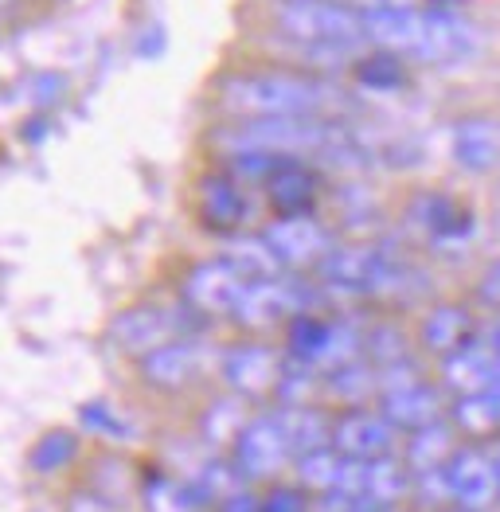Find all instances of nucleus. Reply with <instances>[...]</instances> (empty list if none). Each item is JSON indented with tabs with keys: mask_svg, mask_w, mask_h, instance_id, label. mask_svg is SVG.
I'll return each instance as SVG.
<instances>
[{
	"mask_svg": "<svg viewBox=\"0 0 500 512\" xmlns=\"http://www.w3.org/2000/svg\"><path fill=\"white\" fill-rule=\"evenodd\" d=\"M219 106L239 118H325L340 106H348V94L321 75L305 71H247L231 75L219 86Z\"/></svg>",
	"mask_w": 500,
	"mask_h": 512,
	"instance_id": "nucleus-1",
	"label": "nucleus"
},
{
	"mask_svg": "<svg viewBox=\"0 0 500 512\" xmlns=\"http://www.w3.org/2000/svg\"><path fill=\"white\" fill-rule=\"evenodd\" d=\"M364 32L383 51L418 63H461L481 43L458 8H379L364 12Z\"/></svg>",
	"mask_w": 500,
	"mask_h": 512,
	"instance_id": "nucleus-2",
	"label": "nucleus"
},
{
	"mask_svg": "<svg viewBox=\"0 0 500 512\" xmlns=\"http://www.w3.org/2000/svg\"><path fill=\"white\" fill-rule=\"evenodd\" d=\"M274 24L317 67L348 63L368 40L364 12L344 0H274Z\"/></svg>",
	"mask_w": 500,
	"mask_h": 512,
	"instance_id": "nucleus-3",
	"label": "nucleus"
},
{
	"mask_svg": "<svg viewBox=\"0 0 500 512\" xmlns=\"http://www.w3.org/2000/svg\"><path fill=\"white\" fill-rule=\"evenodd\" d=\"M348 133L329 118H258L239 122L223 133V149L235 153H266V157H329L336 145H344Z\"/></svg>",
	"mask_w": 500,
	"mask_h": 512,
	"instance_id": "nucleus-4",
	"label": "nucleus"
},
{
	"mask_svg": "<svg viewBox=\"0 0 500 512\" xmlns=\"http://www.w3.org/2000/svg\"><path fill=\"white\" fill-rule=\"evenodd\" d=\"M309 305H313V290L301 278H290V274L258 278L247 286V294L235 309V321L247 329H270L278 321H293L309 313Z\"/></svg>",
	"mask_w": 500,
	"mask_h": 512,
	"instance_id": "nucleus-5",
	"label": "nucleus"
},
{
	"mask_svg": "<svg viewBox=\"0 0 500 512\" xmlns=\"http://www.w3.org/2000/svg\"><path fill=\"white\" fill-rule=\"evenodd\" d=\"M262 239L270 243V251L286 270H301V266H321L329 251H333V235L313 219V215H282L274 219Z\"/></svg>",
	"mask_w": 500,
	"mask_h": 512,
	"instance_id": "nucleus-6",
	"label": "nucleus"
},
{
	"mask_svg": "<svg viewBox=\"0 0 500 512\" xmlns=\"http://www.w3.org/2000/svg\"><path fill=\"white\" fill-rule=\"evenodd\" d=\"M247 278L227 262V258H208V262H200L192 274H188V282H184V301L196 309V313H204V317H219V313H231L235 317V309H239V301L247 294Z\"/></svg>",
	"mask_w": 500,
	"mask_h": 512,
	"instance_id": "nucleus-7",
	"label": "nucleus"
},
{
	"mask_svg": "<svg viewBox=\"0 0 500 512\" xmlns=\"http://www.w3.org/2000/svg\"><path fill=\"white\" fill-rule=\"evenodd\" d=\"M282 372H286V360L266 344H235L223 356V380L239 399H262L278 391Z\"/></svg>",
	"mask_w": 500,
	"mask_h": 512,
	"instance_id": "nucleus-8",
	"label": "nucleus"
},
{
	"mask_svg": "<svg viewBox=\"0 0 500 512\" xmlns=\"http://www.w3.org/2000/svg\"><path fill=\"white\" fill-rule=\"evenodd\" d=\"M293 458L290 442L282 434L278 415L274 419H250L247 430L239 434L235 442V466L243 470V477L250 481H266V477H278L286 470V462Z\"/></svg>",
	"mask_w": 500,
	"mask_h": 512,
	"instance_id": "nucleus-9",
	"label": "nucleus"
},
{
	"mask_svg": "<svg viewBox=\"0 0 500 512\" xmlns=\"http://www.w3.org/2000/svg\"><path fill=\"white\" fill-rule=\"evenodd\" d=\"M446 481H450V497L458 509L485 512L500 501V473L497 462L481 450H458L446 462Z\"/></svg>",
	"mask_w": 500,
	"mask_h": 512,
	"instance_id": "nucleus-10",
	"label": "nucleus"
},
{
	"mask_svg": "<svg viewBox=\"0 0 500 512\" xmlns=\"http://www.w3.org/2000/svg\"><path fill=\"white\" fill-rule=\"evenodd\" d=\"M180 317L172 309H161V305H137V309H125L122 317L114 321L110 337L118 348L133 352V356H149L153 348L176 341L180 337Z\"/></svg>",
	"mask_w": 500,
	"mask_h": 512,
	"instance_id": "nucleus-11",
	"label": "nucleus"
},
{
	"mask_svg": "<svg viewBox=\"0 0 500 512\" xmlns=\"http://www.w3.org/2000/svg\"><path fill=\"white\" fill-rule=\"evenodd\" d=\"M391 446H395V427L383 415L352 411L340 423H333V450H340V458L375 462V458H387Z\"/></svg>",
	"mask_w": 500,
	"mask_h": 512,
	"instance_id": "nucleus-12",
	"label": "nucleus"
},
{
	"mask_svg": "<svg viewBox=\"0 0 500 512\" xmlns=\"http://www.w3.org/2000/svg\"><path fill=\"white\" fill-rule=\"evenodd\" d=\"M497 348L489 337H469L465 344H458L450 356H442V384L450 387L454 395H473L485 391L489 376L497 372Z\"/></svg>",
	"mask_w": 500,
	"mask_h": 512,
	"instance_id": "nucleus-13",
	"label": "nucleus"
},
{
	"mask_svg": "<svg viewBox=\"0 0 500 512\" xmlns=\"http://www.w3.org/2000/svg\"><path fill=\"white\" fill-rule=\"evenodd\" d=\"M379 415L395 430L430 427V423L442 419V395H438V387L426 384V380L391 387V391H383V399H379Z\"/></svg>",
	"mask_w": 500,
	"mask_h": 512,
	"instance_id": "nucleus-14",
	"label": "nucleus"
},
{
	"mask_svg": "<svg viewBox=\"0 0 500 512\" xmlns=\"http://www.w3.org/2000/svg\"><path fill=\"white\" fill-rule=\"evenodd\" d=\"M200 368H204V348L196 341H184V337L141 356V376L161 391H176V387L192 384L200 376Z\"/></svg>",
	"mask_w": 500,
	"mask_h": 512,
	"instance_id": "nucleus-15",
	"label": "nucleus"
},
{
	"mask_svg": "<svg viewBox=\"0 0 500 512\" xmlns=\"http://www.w3.org/2000/svg\"><path fill=\"white\" fill-rule=\"evenodd\" d=\"M379 247H364V243H352V247H333L329 258L321 262V278L325 286L333 290H348V294H372L375 270H379Z\"/></svg>",
	"mask_w": 500,
	"mask_h": 512,
	"instance_id": "nucleus-16",
	"label": "nucleus"
},
{
	"mask_svg": "<svg viewBox=\"0 0 500 512\" xmlns=\"http://www.w3.org/2000/svg\"><path fill=\"white\" fill-rule=\"evenodd\" d=\"M266 196L282 215H305V208L317 200V172L297 157H282L266 180Z\"/></svg>",
	"mask_w": 500,
	"mask_h": 512,
	"instance_id": "nucleus-17",
	"label": "nucleus"
},
{
	"mask_svg": "<svg viewBox=\"0 0 500 512\" xmlns=\"http://www.w3.org/2000/svg\"><path fill=\"white\" fill-rule=\"evenodd\" d=\"M200 215L211 231H239L243 219H247V196L239 188L235 176H208L204 188H200Z\"/></svg>",
	"mask_w": 500,
	"mask_h": 512,
	"instance_id": "nucleus-18",
	"label": "nucleus"
},
{
	"mask_svg": "<svg viewBox=\"0 0 500 512\" xmlns=\"http://www.w3.org/2000/svg\"><path fill=\"white\" fill-rule=\"evenodd\" d=\"M454 161L465 172H489L500 161V126L489 118H461L454 126Z\"/></svg>",
	"mask_w": 500,
	"mask_h": 512,
	"instance_id": "nucleus-19",
	"label": "nucleus"
},
{
	"mask_svg": "<svg viewBox=\"0 0 500 512\" xmlns=\"http://www.w3.org/2000/svg\"><path fill=\"white\" fill-rule=\"evenodd\" d=\"M422 344L434 352V356H450L458 344H465L473 337V317H469V309L465 305H454V301H446V305H434L426 317H422Z\"/></svg>",
	"mask_w": 500,
	"mask_h": 512,
	"instance_id": "nucleus-20",
	"label": "nucleus"
},
{
	"mask_svg": "<svg viewBox=\"0 0 500 512\" xmlns=\"http://www.w3.org/2000/svg\"><path fill=\"white\" fill-rule=\"evenodd\" d=\"M454 454H458L454 450V423H446V419L411 430V438H407V466L415 473L442 470Z\"/></svg>",
	"mask_w": 500,
	"mask_h": 512,
	"instance_id": "nucleus-21",
	"label": "nucleus"
},
{
	"mask_svg": "<svg viewBox=\"0 0 500 512\" xmlns=\"http://www.w3.org/2000/svg\"><path fill=\"white\" fill-rule=\"evenodd\" d=\"M278 423H282V434L290 442L293 458L297 454H309V450L333 446V423L321 411H313V407H286L278 415Z\"/></svg>",
	"mask_w": 500,
	"mask_h": 512,
	"instance_id": "nucleus-22",
	"label": "nucleus"
},
{
	"mask_svg": "<svg viewBox=\"0 0 500 512\" xmlns=\"http://www.w3.org/2000/svg\"><path fill=\"white\" fill-rule=\"evenodd\" d=\"M418 223H422V231H426L430 239H438V243L465 239L469 227H473L469 212L461 208L458 200H450V196H422V200H418Z\"/></svg>",
	"mask_w": 500,
	"mask_h": 512,
	"instance_id": "nucleus-23",
	"label": "nucleus"
},
{
	"mask_svg": "<svg viewBox=\"0 0 500 512\" xmlns=\"http://www.w3.org/2000/svg\"><path fill=\"white\" fill-rule=\"evenodd\" d=\"M411 489H415V481H411V466L407 462H395L391 454L368 462V489H364V501L368 505L387 509V505L403 501Z\"/></svg>",
	"mask_w": 500,
	"mask_h": 512,
	"instance_id": "nucleus-24",
	"label": "nucleus"
},
{
	"mask_svg": "<svg viewBox=\"0 0 500 512\" xmlns=\"http://www.w3.org/2000/svg\"><path fill=\"white\" fill-rule=\"evenodd\" d=\"M227 262L247 278V282H258V278H278L286 274V266L278 262V255L270 251V243L262 235H235L227 243Z\"/></svg>",
	"mask_w": 500,
	"mask_h": 512,
	"instance_id": "nucleus-25",
	"label": "nucleus"
},
{
	"mask_svg": "<svg viewBox=\"0 0 500 512\" xmlns=\"http://www.w3.org/2000/svg\"><path fill=\"white\" fill-rule=\"evenodd\" d=\"M450 423L454 430L469 434V438H489L500 430V407L489 399V391H473V395H458L450 407Z\"/></svg>",
	"mask_w": 500,
	"mask_h": 512,
	"instance_id": "nucleus-26",
	"label": "nucleus"
},
{
	"mask_svg": "<svg viewBox=\"0 0 500 512\" xmlns=\"http://www.w3.org/2000/svg\"><path fill=\"white\" fill-rule=\"evenodd\" d=\"M243 481L247 477H243V470L235 462H208L188 485H192V493H196L200 505H227L231 497L243 493Z\"/></svg>",
	"mask_w": 500,
	"mask_h": 512,
	"instance_id": "nucleus-27",
	"label": "nucleus"
},
{
	"mask_svg": "<svg viewBox=\"0 0 500 512\" xmlns=\"http://www.w3.org/2000/svg\"><path fill=\"white\" fill-rule=\"evenodd\" d=\"M247 411H243V399H219V403H211L208 411H204V438H208L211 446H219V450H235V442H239V434L247 430Z\"/></svg>",
	"mask_w": 500,
	"mask_h": 512,
	"instance_id": "nucleus-28",
	"label": "nucleus"
},
{
	"mask_svg": "<svg viewBox=\"0 0 500 512\" xmlns=\"http://www.w3.org/2000/svg\"><path fill=\"white\" fill-rule=\"evenodd\" d=\"M340 470H344V458L340 450L325 446V450H309V454H297V481L305 493H333L336 481H340Z\"/></svg>",
	"mask_w": 500,
	"mask_h": 512,
	"instance_id": "nucleus-29",
	"label": "nucleus"
},
{
	"mask_svg": "<svg viewBox=\"0 0 500 512\" xmlns=\"http://www.w3.org/2000/svg\"><path fill=\"white\" fill-rule=\"evenodd\" d=\"M356 79L364 86H372V90H399V86L407 83V75H403V59L399 55H391V51H372V55H364V59H356Z\"/></svg>",
	"mask_w": 500,
	"mask_h": 512,
	"instance_id": "nucleus-30",
	"label": "nucleus"
},
{
	"mask_svg": "<svg viewBox=\"0 0 500 512\" xmlns=\"http://www.w3.org/2000/svg\"><path fill=\"white\" fill-rule=\"evenodd\" d=\"M145 509L149 512H196L200 501L192 493V485L172 481V477H157L145 485Z\"/></svg>",
	"mask_w": 500,
	"mask_h": 512,
	"instance_id": "nucleus-31",
	"label": "nucleus"
},
{
	"mask_svg": "<svg viewBox=\"0 0 500 512\" xmlns=\"http://www.w3.org/2000/svg\"><path fill=\"white\" fill-rule=\"evenodd\" d=\"M375 387H379V372L368 360H356V364H348V368H340V372L329 376V391H333L336 399H348V403L364 399Z\"/></svg>",
	"mask_w": 500,
	"mask_h": 512,
	"instance_id": "nucleus-32",
	"label": "nucleus"
},
{
	"mask_svg": "<svg viewBox=\"0 0 500 512\" xmlns=\"http://www.w3.org/2000/svg\"><path fill=\"white\" fill-rule=\"evenodd\" d=\"M71 454H75V434L51 430V434H43L40 446L32 450V466L36 470H59L63 462H71Z\"/></svg>",
	"mask_w": 500,
	"mask_h": 512,
	"instance_id": "nucleus-33",
	"label": "nucleus"
},
{
	"mask_svg": "<svg viewBox=\"0 0 500 512\" xmlns=\"http://www.w3.org/2000/svg\"><path fill=\"white\" fill-rule=\"evenodd\" d=\"M415 493L426 501V505H454V497H450V481H446V466H442V470L418 473Z\"/></svg>",
	"mask_w": 500,
	"mask_h": 512,
	"instance_id": "nucleus-34",
	"label": "nucleus"
},
{
	"mask_svg": "<svg viewBox=\"0 0 500 512\" xmlns=\"http://www.w3.org/2000/svg\"><path fill=\"white\" fill-rule=\"evenodd\" d=\"M262 512H309V497H305V489L278 485L262 497Z\"/></svg>",
	"mask_w": 500,
	"mask_h": 512,
	"instance_id": "nucleus-35",
	"label": "nucleus"
},
{
	"mask_svg": "<svg viewBox=\"0 0 500 512\" xmlns=\"http://www.w3.org/2000/svg\"><path fill=\"white\" fill-rule=\"evenodd\" d=\"M477 298L485 301V305H500V258L497 262H489V270L481 274V282H477Z\"/></svg>",
	"mask_w": 500,
	"mask_h": 512,
	"instance_id": "nucleus-36",
	"label": "nucleus"
},
{
	"mask_svg": "<svg viewBox=\"0 0 500 512\" xmlns=\"http://www.w3.org/2000/svg\"><path fill=\"white\" fill-rule=\"evenodd\" d=\"M83 415H86V423H90V427L106 430V434H125V427H122V423H110V415H106V411H102V407H86Z\"/></svg>",
	"mask_w": 500,
	"mask_h": 512,
	"instance_id": "nucleus-37",
	"label": "nucleus"
},
{
	"mask_svg": "<svg viewBox=\"0 0 500 512\" xmlns=\"http://www.w3.org/2000/svg\"><path fill=\"white\" fill-rule=\"evenodd\" d=\"M344 4H352L356 12H379V8H411L415 0H344Z\"/></svg>",
	"mask_w": 500,
	"mask_h": 512,
	"instance_id": "nucleus-38",
	"label": "nucleus"
},
{
	"mask_svg": "<svg viewBox=\"0 0 500 512\" xmlns=\"http://www.w3.org/2000/svg\"><path fill=\"white\" fill-rule=\"evenodd\" d=\"M223 512H262V501L258 497H250V493H239V497H231L227 505H219Z\"/></svg>",
	"mask_w": 500,
	"mask_h": 512,
	"instance_id": "nucleus-39",
	"label": "nucleus"
},
{
	"mask_svg": "<svg viewBox=\"0 0 500 512\" xmlns=\"http://www.w3.org/2000/svg\"><path fill=\"white\" fill-rule=\"evenodd\" d=\"M71 512H106V501H98V497L83 493V497H75V501H71Z\"/></svg>",
	"mask_w": 500,
	"mask_h": 512,
	"instance_id": "nucleus-40",
	"label": "nucleus"
},
{
	"mask_svg": "<svg viewBox=\"0 0 500 512\" xmlns=\"http://www.w3.org/2000/svg\"><path fill=\"white\" fill-rule=\"evenodd\" d=\"M485 391H489V399H493V403L500 407V364H497V372L489 376V384H485Z\"/></svg>",
	"mask_w": 500,
	"mask_h": 512,
	"instance_id": "nucleus-41",
	"label": "nucleus"
},
{
	"mask_svg": "<svg viewBox=\"0 0 500 512\" xmlns=\"http://www.w3.org/2000/svg\"><path fill=\"white\" fill-rule=\"evenodd\" d=\"M489 341H493V348H497V360H500V325L493 329V337H489Z\"/></svg>",
	"mask_w": 500,
	"mask_h": 512,
	"instance_id": "nucleus-42",
	"label": "nucleus"
},
{
	"mask_svg": "<svg viewBox=\"0 0 500 512\" xmlns=\"http://www.w3.org/2000/svg\"><path fill=\"white\" fill-rule=\"evenodd\" d=\"M493 462H497V473H500V450H497V458H493Z\"/></svg>",
	"mask_w": 500,
	"mask_h": 512,
	"instance_id": "nucleus-43",
	"label": "nucleus"
},
{
	"mask_svg": "<svg viewBox=\"0 0 500 512\" xmlns=\"http://www.w3.org/2000/svg\"><path fill=\"white\" fill-rule=\"evenodd\" d=\"M8 4H12V0H0V8H8Z\"/></svg>",
	"mask_w": 500,
	"mask_h": 512,
	"instance_id": "nucleus-44",
	"label": "nucleus"
},
{
	"mask_svg": "<svg viewBox=\"0 0 500 512\" xmlns=\"http://www.w3.org/2000/svg\"><path fill=\"white\" fill-rule=\"evenodd\" d=\"M461 512H469V509H461Z\"/></svg>",
	"mask_w": 500,
	"mask_h": 512,
	"instance_id": "nucleus-45",
	"label": "nucleus"
}]
</instances>
